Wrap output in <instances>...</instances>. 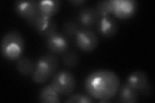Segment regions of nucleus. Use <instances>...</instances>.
<instances>
[{"label": "nucleus", "mask_w": 155, "mask_h": 103, "mask_svg": "<svg viewBox=\"0 0 155 103\" xmlns=\"http://www.w3.org/2000/svg\"><path fill=\"white\" fill-rule=\"evenodd\" d=\"M78 18L82 26L90 27L98 22L100 15L95 8L86 7L81 10Z\"/></svg>", "instance_id": "obj_12"}, {"label": "nucleus", "mask_w": 155, "mask_h": 103, "mask_svg": "<svg viewBox=\"0 0 155 103\" xmlns=\"http://www.w3.org/2000/svg\"><path fill=\"white\" fill-rule=\"evenodd\" d=\"M75 41L81 50L87 52L95 50L98 45V36L94 32L87 28L78 31L75 36Z\"/></svg>", "instance_id": "obj_6"}, {"label": "nucleus", "mask_w": 155, "mask_h": 103, "mask_svg": "<svg viewBox=\"0 0 155 103\" xmlns=\"http://www.w3.org/2000/svg\"><path fill=\"white\" fill-rule=\"evenodd\" d=\"M118 101L123 103H133L137 102V91L126 82L120 89Z\"/></svg>", "instance_id": "obj_15"}, {"label": "nucleus", "mask_w": 155, "mask_h": 103, "mask_svg": "<svg viewBox=\"0 0 155 103\" xmlns=\"http://www.w3.org/2000/svg\"><path fill=\"white\" fill-rule=\"evenodd\" d=\"M69 2L75 6H79L82 4H84L86 2V1H85V0H73V1H69Z\"/></svg>", "instance_id": "obj_21"}, {"label": "nucleus", "mask_w": 155, "mask_h": 103, "mask_svg": "<svg viewBox=\"0 0 155 103\" xmlns=\"http://www.w3.org/2000/svg\"><path fill=\"white\" fill-rule=\"evenodd\" d=\"M46 44L47 48L56 54L66 53L69 47V42L65 35L56 32L47 37Z\"/></svg>", "instance_id": "obj_9"}, {"label": "nucleus", "mask_w": 155, "mask_h": 103, "mask_svg": "<svg viewBox=\"0 0 155 103\" xmlns=\"http://www.w3.org/2000/svg\"><path fill=\"white\" fill-rule=\"evenodd\" d=\"M98 29L100 34L104 37L109 38L114 36L118 29V22L110 16L101 17L98 21Z\"/></svg>", "instance_id": "obj_10"}, {"label": "nucleus", "mask_w": 155, "mask_h": 103, "mask_svg": "<svg viewBox=\"0 0 155 103\" xmlns=\"http://www.w3.org/2000/svg\"><path fill=\"white\" fill-rule=\"evenodd\" d=\"M16 69L19 73L23 76L32 74L35 66L30 58L27 57H19L16 64Z\"/></svg>", "instance_id": "obj_16"}, {"label": "nucleus", "mask_w": 155, "mask_h": 103, "mask_svg": "<svg viewBox=\"0 0 155 103\" xmlns=\"http://www.w3.org/2000/svg\"><path fill=\"white\" fill-rule=\"evenodd\" d=\"M138 8L134 0H113V14L118 19H127L133 17Z\"/></svg>", "instance_id": "obj_7"}, {"label": "nucleus", "mask_w": 155, "mask_h": 103, "mask_svg": "<svg viewBox=\"0 0 155 103\" xmlns=\"http://www.w3.org/2000/svg\"><path fill=\"white\" fill-rule=\"evenodd\" d=\"M61 2L58 0H43L38 1V10L43 15L52 18L59 11Z\"/></svg>", "instance_id": "obj_14"}, {"label": "nucleus", "mask_w": 155, "mask_h": 103, "mask_svg": "<svg viewBox=\"0 0 155 103\" xmlns=\"http://www.w3.org/2000/svg\"><path fill=\"white\" fill-rule=\"evenodd\" d=\"M127 82L135 90L145 92L148 89V78L144 72L135 70L127 77Z\"/></svg>", "instance_id": "obj_11"}, {"label": "nucleus", "mask_w": 155, "mask_h": 103, "mask_svg": "<svg viewBox=\"0 0 155 103\" xmlns=\"http://www.w3.org/2000/svg\"><path fill=\"white\" fill-rule=\"evenodd\" d=\"M80 31L78 23L73 20L69 19L64 22L63 24V31L66 36H74Z\"/></svg>", "instance_id": "obj_19"}, {"label": "nucleus", "mask_w": 155, "mask_h": 103, "mask_svg": "<svg viewBox=\"0 0 155 103\" xmlns=\"http://www.w3.org/2000/svg\"><path fill=\"white\" fill-rule=\"evenodd\" d=\"M51 83L58 94L62 95L71 94L76 86L74 76L66 70L57 72L53 77Z\"/></svg>", "instance_id": "obj_4"}, {"label": "nucleus", "mask_w": 155, "mask_h": 103, "mask_svg": "<svg viewBox=\"0 0 155 103\" xmlns=\"http://www.w3.org/2000/svg\"><path fill=\"white\" fill-rule=\"evenodd\" d=\"M14 10L17 15L27 21L39 12L38 2L35 0H19L14 2Z\"/></svg>", "instance_id": "obj_8"}, {"label": "nucleus", "mask_w": 155, "mask_h": 103, "mask_svg": "<svg viewBox=\"0 0 155 103\" xmlns=\"http://www.w3.org/2000/svg\"><path fill=\"white\" fill-rule=\"evenodd\" d=\"M100 17L113 14V0H103L96 3V8Z\"/></svg>", "instance_id": "obj_17"}, {"label": "nucleus", "mask_w": 155, "mask_h": 103, "mask_svg": "<svg viewBox=\"0 0 155 103\" xmlns=\"http://www.w3.org/2000/svg\"><path fill=\"white\" fill-rule=\"evenodd\" d=\"M25 48V41L21 33L11 31L5 34L1 43L2 56L8 60H18L21 57Z\"/></svg>", "instance_id": "obj_2"}, {"label": "nucleus", "mask_w": 155, "mask_h": 103, "mask_svg": "<svg viewBox=\"0 0 155 103\" xmlns=\"http://www.w3.org/2000/svg\"><path fill=\"white\" fill-rule=\"evenodd\" d=\"M67 102H76V103H91L93 102L94 100L91 97L84 94H78L72 95L66 101Z\"/></svg>", "instance_id": "obj_20"}, {"label": "nucleus", "mask_w": 155, "mask_h": 103, "mask_svg": "<svg viewBox=\"0 0 155 103\" xmlns=\"http://www.w3.org/2000/svg\"><path fill=\"white\" fill-rule=\"evenodd\" d=\"M84 86L91 97L101 102H107L117 94L120 79L113 71L98 70L87 76Z\"/></svg>", "instance_id": "obj_1"}, {"label": "nucleus", "mask_w": 155, "mask_h": 103, "mask_svg": "<svg viewBox=\"0 0 155 103\" xmlns=\"http://www.w3.org/2000/svg\"><path fill=\"white\" fill-rule=\"evenodd\" d=\"M64 65L68 68H74L79 63V56L74 52H68L65 53L62 58Z\"/></svg>", "instance_id": "obj_18"}, {"label": "nucleus", "mask_w": 155, "mask_h": 103, "mask_svg": "<svg viewBox=\"0 0 155 103\" xmlns=\"http://www.w3.org/2000/svg\"><path fill=\"white\" fill-rule=\"evenodd\" d=\"M26 22L39 34L46 38L56 32L57 23L54 19L43 15L40 12Z\"/></svg>", "instance_id": "obj_5"}, {"label": "nucleus", "mask_w": 155, "mask_h": 103, "mask_svg": "<svg viewBox=\"0 0 155 103\" xmlns=\"http://www.w3.org/2000/svg\"><path fill=\"white\" fill-rule=\"evenodd\" d=\"M39 101L43 103L60 102V94L53 87L52 83L43 86L39 94Z\"/></svg>", "instance_id": "obj_13"}, {"label": "nucleus", "mask_w": 155, "mask_h": 103, "mask_svg": "<svg viewBox=\"0 0 155 103\" xmlns=\"http://www.w3.org/2000/svg\"><path fill=\"white\" fill-rule=\"evenodd\" d=\"M58 66V58L52 54H45L39 58L32 74V79L36 84L45 83L55 72Z\"/></svg>", "instance_id": "obj_3"}]
</instances>
